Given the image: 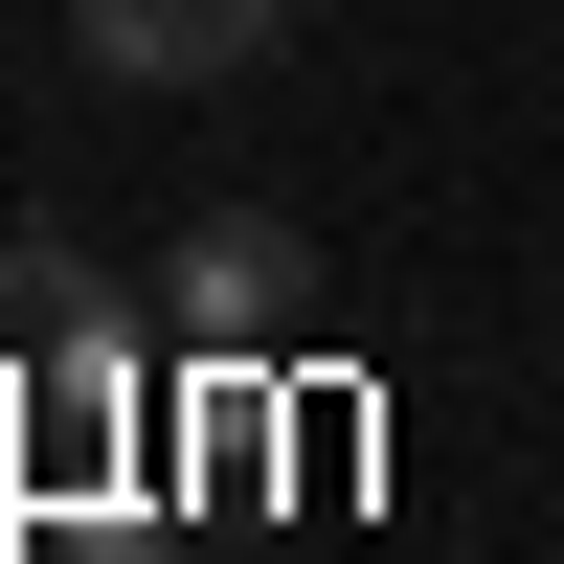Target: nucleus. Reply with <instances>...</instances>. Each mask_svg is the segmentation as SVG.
<instances>
[{"label": "nucleus", "mask_w": 564, "mask_h": 564, "mask_svg": "<svg viewBox=\"0 0 564 564\" xmlns=\"http://www.w3.org/2000/svg\"><path fill=\"white\" fill-rule=\"evenodd\" d=\"M159 316H181V361L249 384V361L294 339V226H271V204H204V226H181V271H159Z\"/></svg>", "instance_id": "obj_1"}, {"label": "nucleus", "mask_w": 564, "mask_h": 564, "mask_svg": "<svg viewBox=\"0 0 564 564\" xmlns=\"http://www.w3.org/2000/svg\"><path fill=\"white\" fill-rule=\"evenodd\" d=\"M23 361H45L68 430H135V316L90 294V271H45V249H23Z\"/></svg>", "instance_id": "obj_2"}, {"label": "nucleus", "mask_w": 564, "mask_h": 564, "mask_svg": "<svg viewBox=\"0 0 564 564\" xmlns=\"http://www.w3.org/2000/svg\"><path fill=\"white\" fill-rule=\"evenodd\" d=\"M68 45L113 90H226V23H204V0H68Z\"/></svg>", "instance_id": "obj_3"}, {"label": "nucleus", "mask_w": 564, "mask_h": 564, "mask_svg": "<svg viewBox=\"0 0 564 564\" xmlns=\"http://www.w3.org/2000/svg\"><path fill=\"white\" fill-rule=\"evenodd\" d=\"M204 23H226V68H249V45H271V23H294V0H204Z\"/></svg>", "instance_id": "obj_4"}]
</instances>
